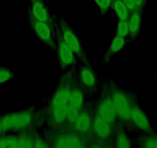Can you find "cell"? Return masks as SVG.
Masks as SVG:
<instances>
[{
  "label": "cell",
  "mask_w": 157,
  "mask_h": 148,
  "mask_svg": "<svg viewBox=\"0 0 157 148\" xmlns=\"http://www.w3.org/2000/svg\"><path fill=\"white\" fill-rule=\"evenodd\" d=\"M56 37L59 61L62 69H66L75 63V54L62 38L59 30L56 33Z\"/></svg>",
  "instance_id": "11"
},
{
  "label": "cell",
  "mask_w": 157,
  "mask_h": 148,
  "mask_svg": "<svg viewBox=\"0 0 157 148\" xmlns=\"http://www.w3.org/2000/svg\"><path fill=\"white\" fill-rule=\"evenodd\" d=\"M73 84V71H68L62 76L56 91L49 100L48 108L60 105H67Z\"/></svg>",
  "instance_id": "4"
},
{
  "label": "cell",
  "mask_w": 157,
  "mask_h": 148,
  "mask_svg": "<svg viewBox=\"0 0 157 148\" xmlns=\"http://www.w3.org/2000/svg\"><path fill=\"white\" fill-rule=\"evenodd\" d=\"M36 134L29 129L21 130L17 137L18 147L33 148Z\"/></svg>",
  "instance_id": "18"
},
{
  "label": "cell",
  "mask_w": 157,
  "mask_h": 148,
  "mask_svg": "<svg viewBox=\"0 0 157 148\" xmlns=\"http://www.w3.org/2000/svg\"><path fill=\"white\" fill-rule=\"evenodd\" d=\"M111 6L120 20H128L131 12L128 10L123 0H112Z\"/></svg>",
  "instance_id": "19"
},
{
  "label": "cell",
  "mask_w": 157,
  "mask_h": 148,
  "mask_svg": "<svg viewBox=\"0 0 157 148\" xmlns=\"http://www.w3.org/2000/svg\"><path fill=\"white\" fill-rule=\"evenodd\" d=\"M93 117L91 111L88 107H84L80 110L78 117L72 128L75 132L89 137L90 134L93 122Z\"/></svg>",
  "instance_id": "12"
},
{
  "label": "cell",
  "mask_w": 157,
  "mask_h": 148,
  "mask_svg": "<svg viewBox=\"0 0 157 148\" xmlns=\"http://www.w3.org/2000/svg\"><path fill=\"white\" fill-rule=\"evenodd\" d=\"M49 144L48 141H46L43 138H42L40 136L36 135L34 140V146L35 148H46L49 147Z\"/></svg>",
  "instance_id": "27"
},
{
  "label": "cell",
  "mask_w": 157,
  "mask_h": 148,
  "mask_svg": "<svg viewBox=\"0 0 157 148\" xmlns=\"http://www.w3.org/2000/svg\"><path fill=\"white\" fill-rule=\"evenodd\" d=\"M69 104L75 107L78 110H82L84 107V95L82 89L78 84H73L72 86L69 96Z\"/></svg>",
  "instance_id": "15"
},
{
  "label": "cell",
  "mask_w": 157,
  "mask_h": 148,
  "mask_svg": "<svg viewBox=\"0 0 157 148\" xmlns=\"http://www.w3.org/2000/svg\"><path fill=\"white\" fill-rule=\"evenodd\" d=\"M128 123L139 130L146 133H152V129L147 116L144 111L136 103V100L132 103Z\"/></svg>",
  "instance_id": "9"
},
{
  "label": "cell",
  "mask_w": 157,
  "mask_h": 148,
  "mask_svg": "<svg viewBox=\"0 0 157 148\" xmlns=\"http://www.w3.org/2000/svg\"><path fill=\"white\" fill-rule=\"evenodd\" d=\"M29 23L33 31L39 40L52 49H55L53 34L54 26L43 22H39L33 18H29Z\"/></svg>",
  "instance_id": "8"
},
{
  "label": "cell",
  "mask_w": 157,
  "mask_h": 148,
  "mask_svg": "<svg viewBox=\"0 0 157 148\" xmlns=\"http://www.w3.org/2000/svg\"><path fill=\"white\" fill-rule=\"evenodd\" d=\"M142 10H134L130 13L129 19H128V23L129 27V35L132 37L135 38L139 35L141 28V15Z\"/></svg>",
  "instance_id": "16"
},
{
  "label": "cell",
  "mask_w": 157,
  "mask_h": 148,
  "mask_svg": "<svg viewBox=\"0 0 157 148\" xmlns=\"http://www.w3.org/2000/svg\"><path fill=\"white\" fill-rule=\"evenodd\" d=\"M13 76V72L10 69L0 68V84L8 82Z\"/></svg>",
  "instance_id": "25"
},
{
  "label": "cell",
  "mask_w": 157,
  "mask_h": 148,
  "mask_svg": "<svg viewBox=\"0 0 157 148\" xmlns=\"http://www.w3.org/2000/svg\"><path fill=\"white\" fill-rule=\"evenodd\" d=\"M98 6L102 14H105L109 9L112 4V0H93Z\"/></svg>",
  "instance_id": "26"
},
{
  "label": "cell",
  "mask_w": 157,
  "mask_h": 148,
  "mask_svg": "<svg viewBox=\"0 0 157 148\" xmlns=\"http://www.w3.org/2000/svg\"><path fill=\"white\" fill-rule=\"evenodd\" d=\"M6 147H18L17 137L16 136H8V137H0V148Z\"/></svg>",
  "instance_id": "23"
},
{
  "label": "cell",
  "mask_w": 157,
  "mask_h": 148,
  "mask_svg": "<svg viewBox=\"0 0 157 148\" xmlns=\"http://www.w3.org/2000/svg\"><path fill=\"white\" fill-rule=\"evenodd\" d=\"M115 146L117 148L132 147V142L122 128H117L115 139Z\"/></svg>",
  "instance_id": "20"
},
{
  "label": "cell",
  "mask_w": 157,
  "mask_h": 148,
  "mask_svg": "<svg viewBox=\"0 0 157 148\" xmlns=\"http://www.w3.org/2000/svg\"><path fill=\"white\" fill-rule=\"evenodd\" d=\"M139 146L144 148H157V134L148 133L140 139Z\"/></svg>",
  "instance_id": "22"
},
{
  "label": "cell",
  "mask_w": 157,
  "mask_h": 148,
  "mask_svg": "<svg viewBox=\"0 0 157 148\" xmlns=\"http://www.w3.org/2000/svg\"><path fill=\"white\" fill-rule=\"evenodd\" d=\"M116 35L124 37V38L128 35H129V27L128 20H120L118 23L117 28H116Z\"/></svg>",
  "instance_id": "24"
},
{
  "label": "cell",
  "mask_w": 157,
  "mask_h": 148,
  "mask_svg": "<svg viewBox=\"0 0 157 148\" xmlns=\"http://www.w3.org/2000/svg\"><path fill=\"white\" fill-rule=\"evenodd\" d=\"M36 117L34 110L27 109L6 114L0 118V120L4 131H21L31 127L34 124Z\"/></svg>",
  "instance_id": "2"
},
{
  "label": "cell",
  "mask_w": 157,
  "mask_h": 148,
  "mask_svg": "<svg viewBox=\"0 0 157 148\" xmlns=\"http://www.w3.org/2000/svg\"><path fill=\"white\" fill-rule=\"evenodd\" d=\"M108 87L112 101L116 110L117 117L123 121L128 122L131 107L135 99L129 93L116 87L115 84H111Z\"/></svg>",
  "instance_id": "3"
},
{
  "label": "cell",
  "mask_w": 157,
  "mask_h": 148,
  "mask_svg": "<svg viewBox=\"0 0 157 148\" xmlns=\"http://www.w3.org/2000/svg\"><path fill=\"white\" fill-rule=\"evenodd\" d=\"M90 137L75 132L72 129H63L51 136L49 146L56 148H79L91 146Z\"/></svg>",
  "instance_id": "1"
},
{
  "label": "cell",
  "mask_w": 157,
  "mask_h": 148,
  "mask_svg": "<svg viewBox=\"0 0 157 148\" xmlns=\"http://www.w3.org/2000/svg\"><path fill=\"white\" fill-rule=\"evenodd\" d=\"M59 32L66 44L74 52L76 56L83 61H86V56L83 50L80 42L77 38L73 30L68 25L64 20H61L59 23Z\"/></svg>",
  "instance_id": "7"
},
{
  "label": "cell",
  "mask_w": 157,
  "mask_h": 148,
  "mask_svg": "<svg viewBox=\"0 0 157 148\" xmlns=\"http://www.w3.org/2000/svg\"><path fill=\"white\" fill-rule=\"evenodd\" d=\"M28 15L29 18L39 22H43L54 26L53 20L49 13L47 7L43 0H30Z\"/></svg>",
  "instance_id": "10"
},
{
  "label": "cell",
  "mask_w": 157,
  "mask_h": 148,
  "mask_svg": "<svg viewBox=\"0 0 157 148\" xmlns=\"http://www.w3.org/2000/svg\"><path fill=\"white\" fill-rule=\"evenodd\" d=\"M135 1L136 6L137 7V10H142L144 7L145 3H146V0H134Z\"/></svg>",
  "instance_id": "29"
},
{
  "label": "cell",
  "mask_w": 157,
  "mask_h": 148,
  "mask_svg": "<svg viewBox=\"0 0 157 148\" xmlns=\"http://www.w3.org/2000/svg\"><path fill=\"white\" fill-rule=\"evenodd\" d=\"M123 1L125 3V5H126V6L128 8V10H129L131 13L133 12L134 10H137V7L136 6L135 1H134V0H123Z\"/></svg>",
  "instance_id": "28"
},
{
  "label": "cell",
  "mask_w": 157,
  "mask_h": 148,
  "mask_svg": "<svg viewBox=\"0 0 157 148\" xmlns=\"http://www.w3.org/2000/svg\"><path fill=\"white\" fill-rule=\"evenodd\" d=\"M79 80L81 84L86 88L91 89L96 84V77L90 64L86 63L82 66L79 71Z\"/></svg>",
  "instance_id": "14"
},
{
  "label": "cell",
  "mask_w": 157,
  "mask_h": 148,
  "mask_svg": "<svg viewBox=\"0 0 157 148\" xmlns=\"http://www.w3.org/2000/svg\"><path fill=\"white\" fill-rule=\"evenodd\" d=\"M3 128H2V123H1V120H0V137L2 136V133H3Z\"/></svg>",
  "instance_id": "30"
},
{
  "label": "cell",
  "mask_w": 157,
  "mask_h": 148,
  "mask_svg": "<svg viewBox=\"0 0 157 148\" xmlns=\"http://www.w3.org/2000/svg\"><path fill=\"white\" fill-rule=\"evenodd\" d=\"M94 114L113 125L116 122L117 119V114L110 96L109 87H104L102 89Z\"/></svg>",
  "instance_id": "6"
},
{
  "label": "cell",
  "mask_w": 157,
  "mask_h": 148,
  "mask_svg": "<svg viewBox=\"0 0 157 148\" xmlns=\"http://www.w3.org/2000/svg\"><path fill=\"white\" fill-rule=\"evenodd\" d=\"M67 105H60L48 108L47 123L51 128L63 127L66 123Z\"/></svg>",
  "instance_id": "13"
},
{
  "label": "cell",
  "mask_w": 157,
  "mask_h": 148,
  "mask_svg": "<svg viewBox=\"0 0 157 148\" xmlns=\"http://www.w3.org/2000/svg\"><path fill=\"white\" fill-rule=\"evenodd\" d=\"M113 126L110 123L93 114L91 130L89 136L90 140H93V143H102V146H104L103 143L109 140L113 136Z\"/></svg>",
  "instance_id": "5"
},
{
  "label": "cell",
  "mask_w": 157,
  "mask_h": 148,
  "mask_svg": "<svg viewBox=\"0 0 157 148\" xmlns=\"http://www.w3.org/2000/svg\"><path fill=\"white\" fill-rule=\"evenodd\" d=\"M125 44H126V40H125L124 37L116 35L114 38L113 39V40H112L109 46L106 53L104 56L105 61L108 62L110 60V58L113 57L115 54L122 50L123 48L124 47Z\"/></svg>",
  "instance_id": "17"
},
{
  "label": "cell",
  "mask_w": 157,
  "mask_h": 148,
  "mask_svg": "<svg viewBox=\"0 0 157 148\" xmlns=\"http://www.w3.org/2000/svg\"><path fill=\"white\" fill-rule=\"evenodd\" d=\"M79 111L80 110H78V109H76L75 107H72V105L68 103L67 110H66V123H65V125L63 126V129H65V128L70 129V128H72V127L73 126L75 120H76L77 117H78Z\"/></svg>",
  "instance_id": "21"
}]
</instances>
